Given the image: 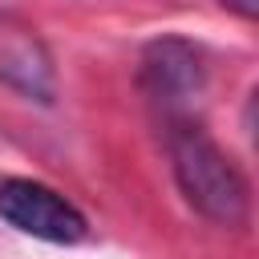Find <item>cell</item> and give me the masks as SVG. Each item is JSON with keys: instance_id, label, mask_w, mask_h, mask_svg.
<instances>
[{"instance_id": "2", "label": "cell", "mask_w": 259, "mask_h": 259, "mask_svg": "<svg viewBox=\"0 0 259 259\" xmlns=\"http://www.w3.org/2000/svg\"><path fill=\"white\" fill-rule=\"evenodd\" d=\"M138 81H142V93L162 113V121L190 117L194 101L206 89V57L198 45H190L182 36H158L142 49Z\"/></svg>"}, {"instance_id": "4", "label": "cell", "mask_w": 259, "mask_h": 259, "mask_svg": "<svg viewBox=\"0 0 259 259\" xmlns=\"http://www.w3.org/2000/svg\"><path fill=\"white\" fill-rule=\"evenodd\" d=\"M0 81L40 105L57 97V69L45 40L12 12H0Z\"/></svg>"}, {"instance_id": "3", "label": "cell", "mask_w": 259, "mask_h": 259, "mask_svg": "<svg viewBox=\"0 0 259 259\" xmlns=\"http://www.w3.org/2000/svg\"><path fill=\"white\" fill-rule=\"evenodd\" d=\"M0 219L40 243H61L73 247L89 235L85 214L53 186L36 178H0Z\"/></svg>"}, {"instance_id": "1", "label": "cell", "mask_w": 259, "mask_h": 259, "mask_svg": "<svg viewBox=\"0 0 259 259\" xmlns=\"http://www.w3.org/2000/svg\"><path fill=\"white\" fill-rule=\"evenodd\" d=\"M166 154L182 198L219 227H243L251 210V190L231 154L206 134V125L190 117H166Z\"/></svg>"}, {"instance_id": "5", "label": "cell", "mask_w": 259, "mask_h": 259, "mask_svg": "<svg viewBox=\"0 0 259 259\" xmlns=\"http://www.w3.org/2000/svg\"><path fill=\"white\" fill-rule=\"evenodd\" d=\"M227 12H235L239 20H255L259 16V0H219Z\"/></svg>"}]
</instances>
